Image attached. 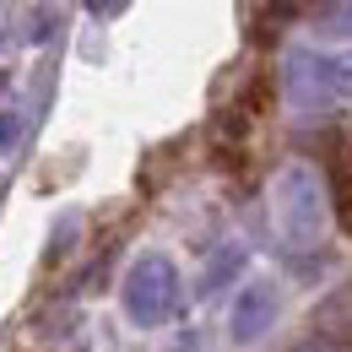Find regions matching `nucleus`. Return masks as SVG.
<instances>
[{
  "instance_id": "2",
  "label": "nucleus",
  "mask_w": 352,
  "mask_h": 352,
  "mask_svg": "<svg viewBox=\"0 0 352 352\" xmlns=\"http://www.w3.org/2000/svg\"><path fill=\"white\" fill-rule=\"evenodd\" d=\"M120 304L131 314L135 325H163L168 314L179 309V265L168 255H157V250H146V255H135L131 271H125V282H120Z\"/></svg>"
},
{
  "instance_id": "9",
  "label": "nucleus",
  "mask_w": 352,
  "mask_h": 352,
  "mask_svg": "<svg viewBox=\"0 0 352 352\" xmlns=\"http://www.w3.org/2000/svg\"><path fill=\"white\" fill-rule=\"evenodd\" d=\"M314 22H320V33H331V38H352V0L347 6H325Z\"/></svg>"
},
{
  "instance_id": "10",
  "label": "nucleus",
  "mask_w": 352,
  "mask_h": 352,
  "mask_svg": "<svg viewBox=\"0 0 352 352\" xmlns=\"http://www.w3.org/2000/svg\"><path fill=\"white\" fill-rule=\"evenodd\" d=\"M76 233H82V217H76V212H65V217L54 222V244H49V261H60V255L71 250V239H76Z\"/></svg>"
},
{
  "instance_id": "8",
  "label": "nucleus",
  "mask_w": 352,
  "mask_h": 352,
  "mask_svg": "<svg viewBox=\"0 0 352 352\" xmlns=\"http://www.w3.org/2000/svg\"><path fill=\"white\" fill-rule=\"evenodd\" d=\"M28 135V114L22 109H0V157H11Z\"/></svg>"
},
{
  "instance_id": "11",
  "label": "nucleus",
  "mask_w": 352,
  "mask_h": 352,
  "mask_svg": "<svg viewBox=\"0 0 352 352\" xmlns=\"http://www.w3.org/2000/svg\"><path fill=\"white\" fill-rule=\"evenodd\" d=\"M342 222L352 228V168L342 174Z\"/></svg>"
},
{
  "instance_id": "5",
  "label": "nucleus",
  "mask_w": 352,
  "mask_h": 352,
  "mask_svg": "<svg viewBox=\"0 0 352 352\" xmlns=\"http://www.w3.org/2000/svg\"><path fill=\"white\" fill-rule=\"evenodd\" d=\"M239 271H244V244H217V255L206 261L201 282H195V293H201V298H212V293H222Z\"/></svg>"
},
{
  "instance_id": "14",
  "label": "nucleus",
  "mask_w": 352,
  "mask_h": 352,
  "mask_svg": "<svg viewBox=\"0 0 352 352\" xmlns=\"http://www.w3.org/2000/svg\"><path fill=\"white\" fill-rule=\"evenodd\" d=\"M0 195H6V179H0Z\"/></svg>"
},
{
  "instance_id": "6",
  "label": "nucleus",
  "mask_w": 352,
  "mask_h": 352,
  "mask_svg": "<svg viewBox=\"0 0 352 352\" xmlns=\"http://www.w3.org/2000/svg\"><path fill=\"white\" fill-rule=\"evenodd\" d=\"M22 22H28L22 44H49V38H54V22H60V11H54V6H33V11H22Z\"/></svg>"
},
{
  "instance_id": "12",
  "label": "nucleus",
  "mask_w": 352,
  "mask_h": 352,
  "mask_svg": "<svg viewBox=\"0 0 352 352\" xmlns=\"http://www.w3.org/2000/svg\"><path fill=\"white\" fill-rule=\"evenodd\" d=\"M92 16H120V11H125V6H120V0H109V6H103V0H98V6H87Z\"/></svg>"
},
{
  "instance_id": "3",
  "label": "nucleus",
  "mask_w": 352,
  "mask_h": 352,
  "mask_svg": "<svg viewBox=\"0 0 352 352\" xmlns=\"http://www.w3.org/2000/svg\"><path fill=\"white\" fill-rule=\"evenodd\" d=\"M276 314H282L276 282H250V287L233 298V314H228V336H233V347H255V342H265V331L276 325Z\"/></svg>"
},
{
  "instance_id": "1",
  "label": "nucleus",
  "mask_w": 352,
  "mask_h": 352,
  "mask_svg": "<svg viewBox=\"0 0 352 352\" xmlns=\"http://www.w3.org/2000/svg\"><path fill=\"white\" fill-rule=\"evenodd\" d=\"M325 217H331V195H325V184H320V174L309 163H287L271 179V222L293 250L320 244Z\"/></svg>"
},
{
  "instance_id": "7",
  "label": "nucleus",
  "mask_w": 352,
  "mask_h": 352,
  "mask_svg": "<svg viewBox=\"0 0 352 352\" xmlns=\"http://www.w3.org/2000/svg\"><path fill=\"white\" fill-rule=\"evenodd\" d=\"M325 87H331V98H352V49L325 60Z\"/></svg>"
},
{
  "instance_id": "13",
  "label": "nucleus",
  "mask_w": 352,
  "mask_h": 352,
  "mask_svg": "<svg viewBox=\"0 0 352 352\" xmlns=\"http://www.w3.org/2000/svg\"><path fill=\"white\" fill-rule=\"evenodd\" d=\"M6 87H11V76H6V71H0V92H6Z\"/></svg>"
},
{
  "instance_id": "4",
  "label": "nucleus",
  "mask_w": 352,
  "mask_h": 352,
  "mask_svg": "<svg viewBox=\"0 0 352 352\" xmlns=\"http://www.w3.org/2000/svg\"><path fill=\"white\" fill-rule=\"evenodd\" d=\"M287 98L304 103V109H314V103L331 98V87H325V54H309V49H293V54H287Z\"/></svg>"
}]
</instances>
